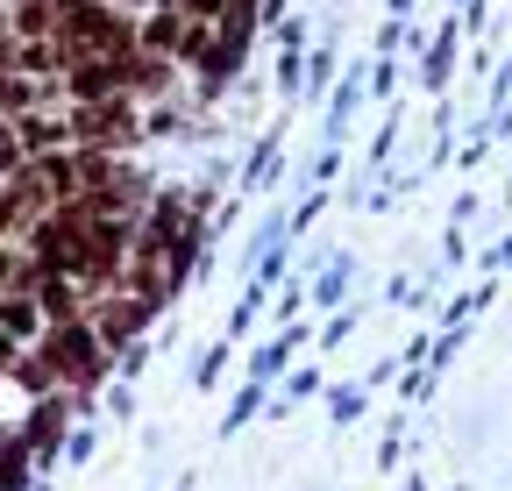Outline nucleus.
<instances>
[{"instance_id": "1", "label": "nucleus", "mask_w": 512, "mask_h": 491, "mask_svg": "<svg viewBox=\"0 0 512 491\" xmlns=\"http://www.w3.org/2000/svg\"><path fill=\"white\" fill-rule=\"evenodd\" d=\"M93 349H100V335H86L79 321H64V328L50 335V349H43V356H50V371H64V378H86V371H93Z\"/></svg>"}, {"instance_id": "3", "label": "nucleus", "mask_w": 512, "mask_h": 491, "mask_svg": "<svg viewBox=\"0 0 512 491\" xmlns=\"http://www.w3.org/2000/svg\"><path fill=\"white\" fill-rule=\"evenodd\" d=\"M22 150H29V143H22L15 129H0V178H15V171H22Z\"/></svg>"}, {"instance_id": "4", "label": "nucleus", "mask_w": 512, "mask_h": 491, "mask_svg": "<svg viewBox=\"0 0 512 491\" xmlns=\"http://www.w3.org/2000/svg\"><path fill=\"white\" fill-rule=\"evenodd\" d=\"M0 285H8V250H0Z\"/></svg>"}, {"instance_id": "2", "label": "nucleus", "mask_w": 512, "mask_h": 491, "mask_svg": "<svg viewBox=\"0 0 512 491\" xmlns=\"http://www.w3.org/2000/svg\"><path fill=\"white\" fill-rule=\"evenodd\" d=\"M143 314H150V299H143V292H128L121 306H107V314H100V328H93V335H100V342H128Z\"/></svg>"}]
</instances>
